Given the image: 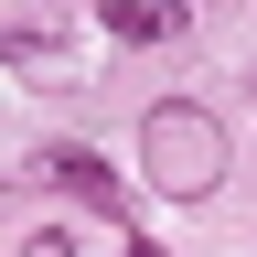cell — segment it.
<instances>
[{
  "instance_id": "obj_1",
  "label": "cell",
  "mask_w": 257,
  "mask_h": 257,
  "mask_svg": "<svg viewBox=\"0 0 257 257\" xmlns=\"http://www.w3.org/2000/svg\"><path fill=\"white\" fill-rule=\"evenodd\" d=\"M225 161H236V140H225V118L193 107V96H172V107L140 118V172H150V193H172V204H204L225 182Z\"/></svg>"
},
{
  "instance_id": "obj_2",
  "label": "cell",
  "mask_w": 257,
  "mask_h": 257,
  "mask_svg": "<svg viewBox=\"0 0 257 257\" xmlns=\"http://www.w3.org/2000/svg\"><path fill=\"white\" fill-rule=\"evenodd\" d=\"M32 182L75 193L86 214H128V193H118V172H107V161H96L86 140H43V150H32Z\"/></svg>"
},
{
  "instance_id": "obj_3",
  "label": "cell",
  "mask_w": 257,
  "mask_h": 257,
  "mask_svg": "<svg viewBox=\"0 0 257 257\" xmlns=\"http://www.w3.org/2000/svg\"><path fill=\"white\" fill-rule=\"evenodd\" d=\"M96 22H107L118 43H182V32H193V11H182V0H107Z\"/></svg>"
},
{
  "instance_id": "obj_4",
  "label": "cell",
  "mask_w": 257,
  "mask_h": 257,
  "mask_svg": "<svg viewBox=\"0 0 257 257\" xmlns=\"http://www.w3.org/2000/svg\"><path fill=\"white\" fill-rule=\"evenodd\" d=\"M75 32L64 22H0V64H43V54H64Z\"/></svg>"
}]
</instances>
